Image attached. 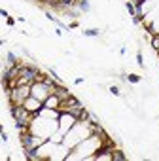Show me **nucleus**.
Returning a JSON list of instances; mask_svg holds the SVG:
<instances>
[{
    "label": "nucleus",
    "instance_id": "1",
    "mask_svg": "<svg viewBox=\"0 0 159 161\" xmlns=\"http://www.w3.org/2000/svg\"><path fill=\"white\" fill-rule=\"evenodd\" d=\"M11 112H13V116H15V119H17V125H19V127H23V125H25V108H21V106H15L13 108V110H11Z\"/></svg>",
    "mask_w": 159,
    "mask_h": 161
},
{
    "label": "nucleus",
    "instance_id": "2",
    "mask_svg": "<svg viewBox=\"0 0 159 161\" xmlns=\"http://www.w3.org/2000/svg\"><path fill=\"white\" fill-rule=\"evenodd\" d=\"M36 76V70H32V68H23L21 70V78L23 80H32Z\"/></svg>",
    "mask_w": 159,
    "mask_h": 161
},
{
    "label": "nucleus",
    "instance_id": "3",
    "mask_svg": "<svg viewBox=\"0 0 159 161\" xmlns=\"http://www.w3.org/2000/svg\"><path fill=\"white\" fill-rule=\"evenodd\" d=\"M85 34H87V36H97L99 30H97V28H89V30H85Z\"/></svg>",
    "mask_w": 159,
    "mask_h": 161
},
{
    "label": "nucleus",
    "instance_id": "4",
    "mask_svg": "<svg viewBox=\"0 0 159 161\" xmlns=\"http://www.w3.org/2000/svg\"><path fill=\"white\" fill-rule=\"evenodd\" d=\"M80 6H81V10H85V11L89 10V4H87V0H81V4H80Z\"/></svg>",
    "mask_w": 159,
    "mask_h": 161
},
{
    "label": "nucleus",
    "instance_id": "5",
    "mask_svg": "<svg viewBox=\"0 0 159 161\" xmlns=\"http://www.w3.org/2000/svg\"><path fill=\"white\" fill-rule=\"evenodd\" d=\"M127 80H129V81H138V80H140V78H138V76H136V74H131V76H129V78H127Z\"/></svg>",
    "mask_w": 159,
    "mask_h": 161
},
{
    "label": "nucleus",
    "instance_id": "6",
    "mask_svg": "<svg viewBox=\"0 0 159 161\" xmlns=\"http://www.w3.org/2000/svg\"><path fill=\"white\" fill-rule=\"evenodd\" d=\"M154 48H155V49H159V36H155V38H154Z\"/></svg>",
    "mask_w": 159,
    "mask_h": 161
},
{
    "label": "nucleus",
    "instance_id": "7",
    "mask_svg": "<svg viewBox=\"0 0 159 161\" xmlns=\"http://www.w3.org/2000/svg\"><path fill=\"white\" fill-rule=\"evenodd\" d=\"M110 93H114V95H119V89H117V87H110Z\"/></svg>",
    "mask_w": 159,
    "mask_h": 161
},
{
    "label": "nucleus",
    "instance_id": "8",
    "mask_svg": "<svg viewBox=\"0 0 159 161\" xmlns=\"http://www.w3.org/2000/svg\"><path fill=\"white\" fill-rule=\"evenodd\" d=\"M127 10H129V11H131V13H134V8H132V6H131V2H129V4H127Z\"/></svg>",
    "mask_w": 159,
    "mask_h": 161
}]
</instances>
